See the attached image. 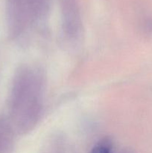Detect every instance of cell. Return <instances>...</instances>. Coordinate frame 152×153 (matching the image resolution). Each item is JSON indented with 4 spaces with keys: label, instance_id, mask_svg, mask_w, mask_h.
Returning <instances> with one entry per match:
<instances>
[{
    "label": "cell",
    "instance_id": "1",
    "mask_svg": "<svg viewBox=\"0 0 152 153\" xmlns=\"http://www.w3.org/2000/svg\"><path fill=\"white\" fill-rule=\"evenodd\" d=\"M45 80L42 72L25 65L18 71L12 92L11 107L16 126L22 133L35 127L43 109Z\"/></svg>",
    "mask_w": 152,
    "mask_h": 153
},
{
    "label": "cell",
    "instance_id": "2",
    "mask_svg": "<svg viewBox=\"0 0 152 153\" xmlns=\"http://www.w3.org/2000/svg\"><path fill=\"white\" fill-rule=\"evenodd\" d=\"M12 28L16 35L26 34L43 19L48 11L49 0H10Z\"/></svg>",
    "mask_w": 152,
    "mask_h": 153
},
{
    "label": "cell",
    "instance_id": "3",
    "mask_svg": "<svg viewBox=\"0 0 152 153\" xmlns=\"http://www.w3.org/2000/svg\"><path fill=\"white\" fill-rule=\"evenodd\" d=\"M63 29L66 37L76 41L82 34V23L75 0L63 1Z\"/></svg>",
    "mask_w": 152,
    "mask_h": 153
},
{
    "label": "cell",
    "instance_id": "4",
    "mask_svg": "<svg viewBox=\"0 0 152 153\" xmlns=\"http://www.w3.org/2000/svg\"><path fill=\"white\" fill-rule=\"evenodd\" d=\"M91 153H112L111 143L107 140H103L92 149Z\"/></svg>",
    "mask_w": 152,
    "mask_h": 153
}]
</instances>
